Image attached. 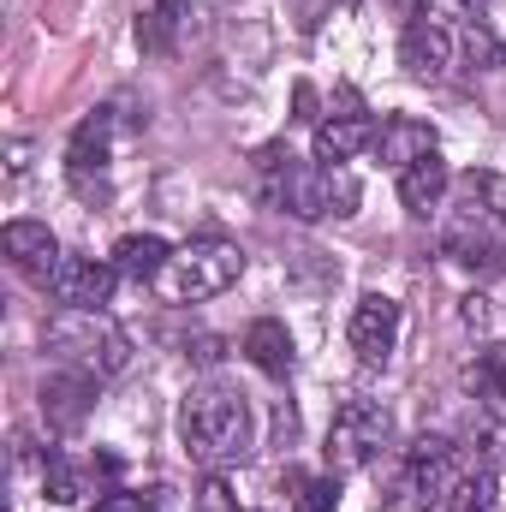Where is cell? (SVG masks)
<instances>
[{"mask_svg": "<svg viewBox=\"0 0 506 512\" xmlns=\"http://www.w3.org/2000/svg\"><path fill=\"white\" fill-rule=\"evenodd\" d=\"M179 441L209 471L239 465L251 453V405H245V393H233V387H221V382L191 387L185 405H179Z\"/></svg>", "mask_w": 506, "mask_h": 512, "instance_id": "6da1fadb", "label": "cell"}, {"mask_svg": "<svg viewBox=\"0 0 506 512\" xmlns=\"http://www.w3.org/2000/svg\"><path fill=\"white\" fill-rule=\"evenodd\" d=\"M262 173H268V197L298 215V221H322V215H352L358 209V179L346 167H292V155L280 161V149H262Z\"/></svg>", "mask_w": 506, "mask_h": 512, "instance_id": "7a4b0ae2", "label": "cell"}, {"mask_svg": "<svg viewBox=\"0 0 506 512\" xmlns=\"http://www.w3.org/2000/svg\"><path fill=\"white\" fill-rule=\"evenodd\" d=\"M239 274H245V251L239 245L197 239V245L167 256V268L155 274V292L167 304H203V298H221L227 286H239Z\"/></svg>", "mask_w": 506, "mask_h": 512, "instance_id": "3957f363", "label": "cell"}, {"mask_svg": "<svg viewBox=\"0 0 506 512\" xmlns=\"http://www.w3.org/2000/svg\"><path fill=\"white\" fill-rule=\"evenodd\" d=\"M48 352H60L72 370H90V376H120L131 364V340L114 322H102V310H66L48 328Z\"/></svg>", "mask_w": 506, "mask_h": 512, "instance_id": "277c9868", "label": "cell"}, {"mask_svg": "<svg viewBox=\"0 0 506 512\" xmlns=\"http://www.w3.org/2000/svg\"><path fill=\"white\" fill-rule=\"evenodd\" d=\"M393 441V417L381 411L376 399H346L340 411H334V423H328V465L334 471H364V465H376V453Z\"/></svg>", "mask_w": 506, "mask_h": 512, "instance_id": "5b68a950", "label": "cell"}, {"mask_svg": "<svg viewBox=\"0 0 506 512\" xmlns=\"http://www.w3.org/2000/svg\"><path fill=\"white\" fill-rule=\"evenodd\" d=\"M459 489V459L447 435H423L411 441V501L417 507H447Z\"/></svg>", "mask_w": 506, "mask_h": 512, "instance_id": "8992f818", "label": "cell"}, {"mask_svg": "<svg viewBox=\"0 0 506 512\" xmlns=\"http://www.w3.org/2000/svg\"><path fill=\"white\" fill-rule=\"evenodd\" d=\"M346 340H352V352L376 370L393 358V346H399V304L387 298V292H364L358 298V310H352V322H346Z\"/></svg>", "mask_w": 506, "mask_h": 512, "instance_id": "52a82bcc", "label": "cell"}, {"mask_svg": "<svg viewBox=\"0 0 506 512\" xmlns=\"http://www.w3.org/2000/svg\"><path fill=\"white\" fill-rule=\"evenodd\" d=\"M114 274H120L114 262H96V256H60L48 292H54V304H66V310H102V304L114 298Z\"/></svg>", "mask_w": 506, "mask_h": 512, "instance_id": "ba28073f", "label": "cell"}, {"mask_svg": "<svg viewBox=\"0 0 506 512\" xmlns=\"http://www.w3.org/2000/svg\"><path fill=\"white\" fill-rule=\"evenodd\" d=\"M447 256L453 262H465V268H483V262H495L506 245V233H501V221H495V209H483L477 197L453 215V227H447Z\"/></svg>", "mask_w": 506, "mask_h": 512, "instance_id": "9c48e42d", "label": "cell"}, {"mask_svg": "<svg viewBox=\"0 0 506 512\" xmlns=\"http://www.w3.org/2000/svg\"><path fill=\"white\" fill-rule=\"evenodd\" d=\"M90 411H96V376L90 370H54L42 382V417H48V429L72 435V429H84Z\"/></svg>", "mask_w": 506, "mask_h": 512, "instance_id": "30bf717a", "label": "cell"}, {"mask_svg": "<svg viewBox=\"0 0 506 512\" xmlns=\"http://www.w3.org/2000/svg\"><path fill=\"white\" fill-rule=\"evenodd\" d=\"M399 66H405L411 78H423V84L447 78V66H453V30L417 12V18L405 24V42H399Z\"/></svg>", "mask_w": 506, "mask_h": 512, "instance_id": "8fae6325", "label": "cell"}, {"mask_svg": "<svg viewBox=\"0 0 506 512\" xmlns=\"http://www.w3.org/2000/svg\"><path fill=\"white\" fill-rule=\"evenodd\" d=\"M0 245H6V256H12L18 274H30V280H54V268H60V245H54V233H48L42 221H12V227L0 233Z\"/></svg>", "mask_w": 506, "mask_h": 512, "instance_id": "7c38bea8", "label": "cell"}, {"mask_svg": "<svg viewBox=\"0 0 506 512\" xmlns=\"http://www.w3.org/2000/svg\"><path fill=\"white\" fill-rule=\"evenodd\" d=\"M447 185H453V173H447V161L429 149L423 161H411V167L399 173V203H405L411 215H429V209H441Z\"/></svg>", "mask_w": 506, "mask_h": 512, "instance_id": "4fadbf2b", "label": "cell"}, {"mask_svg": "<svg viewBox=\"0 0 506 512\" xmlns=\"http://www.w3.org/2000/svg\"><path fill=\"white\" fill-rule=\"evenodd\" d=\"M370 143H376V126H370L364 114H334V120L316 126V161H322V167H340V161H352V155L370 149Z\"/></svg>", "mask_w": 506, "mask_h": 512, "instance_id": "5bb4252c", "label": "cell"}, {"mask_svg": "<svg viewBox=\"0 0 506 512\" xmlns=\"http://www.w3.org/2000/svg\"><path fill=\"white\" fill-rule=\"evenodd\" d=\"M435 149V131L423 126V120H387V126L376 131V155L387 161V167H411V161H423Z\"/></svg>", "mask_w": 506, "mask_h": 512, "instance_id": "9a60e30c", "label": "cell"}, {"mask_svg": "<svg viewBox=\"0 0 506 512\" xmlns=\"http://www.w3.org/2000/svg\"><path fill=\"white\" fill-rule=\"evenodd\" d=\"M66 167H72L78 191H90V173H96V179L108 173V114H96V120H84V126H78V137H72V155H66Z\"/></svg>", "mask_w": 506, "mask_h": 512, "instance_id": "2e32d148", "label": "cell"}, {"mask_svg": "<svg viewBox=\"0 0 506 512\" xmlns=\"http://www.w3.org/2000/svg\"><path fill=\"white\" fill-rule=\"evenodd\" d=\"M245 352H251V364L262 376H286V370H292V334H286L274 316H262V322L245 328Z\"/></svg>", "mask_w": 506, "mask_h": 512, "instance_id": "e0dca14e", "label": "cell"}, {"mask_svg": "<svg viewBox=\"0 0 506 512\" xmlns=\"http://www.w3.org/2000/svg\"><path fill=\"white\" fill-rule=\"evenodd\" d=\"M179 24H185V0H155V6L137 18V48H143V54H173Z\"/></svg>", "mask_w": 506, "mask_h": 512, "instance_id": "ac0fdd59", "label": "cell"}, {"mask_svg": "<svg viewBox=\"0 0 506 512\" xmlns=\"http://www.w3.org/2000/svg\"><path fill=\"white\" fill-rule=\"evenodd\" d=\"M167 256H173V251H167L155 233H131V239H120V245H114V268H120V274H131V280H149V286H155V274L167 268Z\"/></svg>", "mask_w": 506, "mask_h": 512, "instance_id": "d6986e66", "label": "cell"}, {"mask_svg": "<svg viewBox=\"0 0 506 512\" xmlns=\"http://www.w3.org/2000/svg\"><path fill=\"white\" fill-rule=\"evenodd\" d=\"M42 489H48V501H54V507H78V501L90 495V471H84V465H72V459H48Z\"/></svg>", "mask_w": 506, "mask_h": 512, "instance_id": "ffe728a7", "label": "cell"}, {"mask_svg": "<svg viewBox=\"0 0 506 512\" xmlns=\"http://www.w3.org/2000/svg\"><path fill=\"white\" fill-rule=\"evenodd\" d=\"M465 387H471L477 399H506V352L501 346H489V352H477V358L465 364Z\"/></svg>", "mask_w": 506, "mask_h": 512, "instance_id": "44dd1931", "label": "cell"}, {"mask_svg": "<svg viewBox=\"0 0 506 512\" xmlns=\"http://www.w3.org/2000/svg\"><path fill=\"white\" fill-rule=\"evenodd\" d=\"M286 489H292V495H286L292 512H334V501H340V489H334L328 477H298V471H292Z\"/></svg>", "mask_w": 506, "mask_h": 512, "instance_id": "7402d4cb", "label": "cell"}, {"mask_svg": "<svg viewBox=\"0 0 506 512\" xmlns=\"http://www.w3.org/2000/svg\"><path fill=\"white\" fill-rule=\"evenodd\" d=\"M489 507H495V477H489V471H471V477H459L453 501L441 512H489Z\"/></svg>", "mask_w": 506, "mask_h": 512, "instance_id": "603a6c76", "label": "cell"}, {"mask_svg": "<svg viewBox=\"0 0 506 512\" xmlns=\"http://www.w3.org/2000/svg\"><path fill=\"white\" fill-rule=\"evenodd\" d=\"M465 48H471V60H477L483 72H495V66H501V42H495L483 24H471V30H465Z\"/></svg>", "mask_w": 506, "mask_h": 512, "instance_id": "cb8c5ba5", "label": "cell"}, {"mask_svg": "<svg viewBox=\"0 0 506 512\" xmlns=\"http://www.w3.org/2000/svg\"><path fill=\"white\" fill-rule=\"evenodd\" d=\"M96 512H149V507H143V495H108V501H96Z\"/></svg>", "mask_w": 506, "mask_h": 512, "instance_id": "d4e9b609", "label": "cell"}, {"mask_svg": "<svg viewBox=\"0 0 506 512\" xmlns=\"http://www.w3.org/2000/svg\"><path fill=\"white\" fill-rule=\"evenodd\" d=\"M203 495H209V512H233V507H227V483H221V477H215Z\"/></svg>", "mask_w": 506, "mask_h": 512, "instance_id": "484cf974", "label": "cell"}, {"mask_svg": "<svg viewBox=\"0 0 506 512\" xmlns=\"http://www.w3.org/2000/svg\"><path fill=\"white\" fill-rule=\"evenodd\" d=\"M310 108H316V96H310V84H298V120H316Z\"/></svg>", "mask_w": 506, "mask_h": 512, "instance_id": "4316f807", "label": "cell"}, {"mask_svg": "<svg viewBox=\"0 0 506 512\" xmlns=\"http://www.w3.org/2000/svg\"><path fill=\"white\" fill-rule=\"evenodd\" d=\"M459 6H471V12H483V6H489V0H459Z\"/></svg>", "mask_w": 506, "mask_h": 512, "instance_id": "83f0119b", "label": "cell"}]
</instances>
